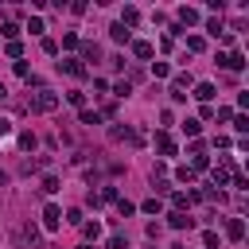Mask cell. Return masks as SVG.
I'll return each mask as SVG.
<instances>
[{
  "label": "cell",
  "mask_w": 249,
  "mask_h": 249,
  "mask_svg": "<svg viewBox=\"0 0 249 249\" xmlns=\"http://www.w3.org/2000/svg\"><path fill=\"white\" fill-rule=\"evenodd\" d=\"M202 245H206V249H218L222 241H218V233H214V230H206V233H202Z\"/></svg>",
  "instance_id": "33"
},
{
  "label": "cell",
  "mask_w": 249,
  "mask_h": 249,
  "mask_svg": "<svg viewBox=\"0 0 249 249\" xmlns=\"http://www.w3.org/2000/svg\"><path fill=\"white\" fill-rule=\"evenodd\" d=\"M191 202H198V191H171V206L175 210H187Z\"/></svg>",
  "instance_id": "3"
},
{
  "label": "cell",
  "mask_w": 249,
  "mask_h": 249,
  "mask_svg": "<svg viewBox=\"0 0 249 249\" xmlns=\"http://www.w3.org/2000/svg\"><path fill=\"white\" fill-rule=\"evenodd\" d=\"M58 187H62V183H58V179H54V175H43V195H54V191H58Z\"/></svg>",
  "instance_id": "28"
},
{
  "label": "cell",
  "mask_w": 249,
  "mask_h": 249,
  "mask_svg": "<svg viewBox=\"0 0 249 249\" xmlns=\"http://www.w3.org/2000/svg\"><path fill=\"white\" fill-rule=\"evenodd\" d=\"M117 210H121V218H128V214H132V210H136V206H132V202H128V198H117Z\"/></svg>",
  "instance_id": "37"
},
{
  "label": "cell",
  "mask_w": 249,
  "mask_h": 249,
  "mask_svg": "<svg viewBox=\"0 0 249 249\" xmlns=\"http://www.w3.org/2000/svg\"><path fill=\"white\" fill-rule=\"evenodd\" d=\"M175 179H179V183H195V171H191V163L175 167Z\"/></svg>",
  "instance_id": "21"
},
{
  "label": "cell",
  "mask_w": 249,
  "mask_h": 249,
  "mask_svg": "<svg viewBox=\"0 0 249 249\" xmlns=\"http://www.w3.org/2000/svg\"><path fill=\"white\" fill-rule=\"evenodd\" d=\"M128 93H132V82H117L113 86V97H128Z\"/></svg>",
  "instance_id": "30"
},
{
  "label": "cell",
  "mask_w": 249,
  "mask_h": 249,
  "mask_svg": "<svg viewBox=\"0 0 249 249\" xmlns=\"http://www.w3.org/2000/svg\"><path fill=\"white\" fill-rule=\"evenodd\" d=\"M78 51H82V58H78L82 66H86V62H97V58H101V47H97V43H78Z\"/></svg>",
  "instance_id": "6"
},
{
  "label": "cell",
  "mask_w": 249,
  "mask_h": 249,
  "mask_svg": "<svg viewBox=\"0 0 249 249\" xmlns=\"http://www.w3.org/2000/svg\"><path fill=\"white\" fill-rule=\"evenodd\" d=\"M117 23H121V27H128V31H132V27H136V23H140V12H136V8H132V4H128V8H124V12H121V19H117Z\"/></svg>",
  "instance_id": "9"
},
{
  "label": "cell",
  "mask_w": 249,
  "mask_h": 249,
  "mask_svg": "<svg viewBox=\"0 0 249 249\" xmlns=\"http://www.w3.org/2000/svg\"><path fill=\"white\" fill-rule=\"evenodd\" d=\"M82 249H93V245H82Z\"/></svg>",
  "instance_id": "44"
},
{
  "label": "cell",
  "mask_w": 249,
  "mask_h": 249,
  "mask_svg": "<svg viewBox=\"0 0 249 249\" xmlns=\"http://www.w3.org/2000/svg\"><path fill=\"white\" fill-rule=\"evenodd\" d=\"M226 70H245V54L241 51H230L226 54Z\"/></svg>",
  "instance_id": "15"
},
{
  "label": "cell",
  "mask_w": 249,
  "mask_h": 249,
  "mask_svg": "<svg viewBox=\"0 0 249 249\" xmlns=\"http://www.w3.org/2000/svg\"><path fill=\"white\" fill-rule=\"evenodd\" d=\"M167 226H171V230H191L195 218H187V210H171V214H167Z\"/></svg>",
  "instance_id": "5"
},
{
  "label": "cell",
  "mask_w": 249,
  "mask_h": 249,
  "mask_svg": "<svg viewBox=\"0 0 249 249\" xmlns=\"http://www.w3.org/2000/svg\"><path fill=\"white\" fill-rule=\"evenodd\" d=\"M27 31H31V35H43L47 27H43V19H39V16H31V19H27Z\"/></svg>",
  "instance_id": "29"
},
{
  "label": "cell",
  "mask_w": 249,
  "mask_h": 249,
  "mask_svg": "<svg viewBox=\"0 0 249 249\" xmlns=\"http://www.w3.org/2000/svg\"><path fill=\"white\" fill-rule=\"evenodd\" d=\"M206 31H210V35H222V23H218V16H214V19H206Z\"/></svg>",
  "instance_id": "41"
},
{
  "label": "cell",
  "mask_w": 249,
  "mask_h": 249,
  "mask_svg": "<svg viewBox=\"0 0 249 249\" xmlns=\"http://www.w3.org/2000/svg\"><path fill=\"white\" fill-rule=\"evenodd\" d=\"M35 144H39V140H35V132H19V148H27V152H31Z\"/></svg>",
  "instance_id": "32"
},
{
  "label": "cell",
  "mask_w": 249,
  "mask_h": 249,
  "mask_svg": "<svg viewBox=\"0 0 249 249\" xmlns=\"http://www.w3.org/2000/svg\"><path fill=\"white\" fill-rule=\"evenodd\" d=\"M58 66H62V70H66V74H70V78H86V66H82V62H78V58H62V62H58Z\"/></svg>",
  "instance_id": "10"
},
{
  "label": "cell",
  "mask_w": 249,
  "mask_h": 249,
  "mask_svg": "<svg viewBox=\"0 0 249 249\" xmlns=\"http://www.w3.org/2000/svg\"><path fill=\"white\" fill-rule=\"evenodd\" d=\"M78 121H82V124H101V113H97V109H82Z\"/></svg>",
  "instance_id": "20"
},
{
  "label": "cell",
  "mask_w": 249,
  "mask_h": 249,
  "mask_svg": "<svg viewBox=\"0 0 249 249\" xmlns=\"http://www.w3.org/2000/svg\"><path fill=\"white\" fill-rule=\"evenodd\" d=\"M206 167H210V156H202V152H198V156H191V171H195V175H198V171H206Z\"/></svg>",
  "instance_id": "18"
},
{
  "label": "cell",
  "mask_w": 249,
  "mask_h": 249,
  "mask_svg": "<svg viewBox=\"0 0 249 249\" xmlns=\"http://www.w3.org/2000/svg\"><path fill=\"white\" fill-rule=\"evenodd\" d=\"M43 226H47V230H58V226H62V210H58L54 202L43 206Z\"/></svg>",
  "instance_id": "4"
},
{
  "label": "cell",
  "mask_w": 249,
  "mask_h": 249,
  "mask_svg": "<svg viewBox=\"0 0 249 249\" xmlns=\"http://www.w3.org/2000/svg\"><path fill=\"white\" fill-rule=\"evenodd\" d=\"M191 86H195V78H191V74H175V82H171V89H179V93H187Z\"/></svg>",
  "instance_id": "16"
},
{
  "label": "cell",
  "mask_w": 249,
  "mask_h": 249,
  "mask_svg": "<svg viewBox=\"0 0 249 249\" xmlns=\"http://www.w3.org/2000/svg\"><path fill=\"white\" fill-rule=\"evenodd\" d=\"M4 97H8V89H4V82H0V101H4Z\"/></svg>",
  "instance_id": "43"
},
{
  "label": "cell",
  "mask_w": 249,
  "mask_h": 249,
  "mask_svg": "<svg viewBox=\"0 0 249 249\" xmlns=\"http://www.w3.org/2000/svg\"><path fill=\"white\" fill-rule=\"evenodd\" d=\"M62 47H66V51H74V47H78V35H74V31H66V35H62Z\"/></svg>",
  "instance_id": "39"
},
{
  "label": "cell",
  "mask_w": 249,
  "mask_h": 249,
  "mask_svg": "<svg viewBox=\"0 0 249 249\" xmlns=\"http://www.w3.org/2000/svg\"><path fill=\"white\" fill-rule=\"evenodd\" d=\"M214 93H218V89H214V82H198L191 97H195V101H202V105H210V97H214Z\"/></svg>",
  "instance_id": "7"
},
{
  "label": "cell",
  "mask_w": 249,
  "mask_h": 249,
  "mask_svg": "<svg viewBox=\"0 0 249 249\" xmlns=\"http://www.w3.org/2000/svg\"><path fill=\"white\" fill-rule=\"evenodd\" d=\"M0 35H4L8 43H16V35H19V27H16V23H0Z\"/></svg>",
  "instance_id": "24"
},
{
  "label": "cell",
  "mask_w": 249,
  "mask_h": 249,
  "mask_svg": "<svg viewBox=\"0 0 249 249\" xmlns=\"http://www.w3.org/2000/svg\"><path fill=\"white\" fill-rule=\"evenodd\" d=\"M202 47H206V43H202V35H187V51H191V54H198Z\"/></svg>",
  "instance_id": "25"
},
{
  "label": "cell",
  "mask_w": 249,
  "mask_h": 249,
  "mask_svg": "<svg viewBox=\"0 0 249 249\" xmlns=\"http://www.w3.org/2000/svg\"><path fill=\"white\" fill-rule=\"evenodd\" d=\"M140 210H144V214H160V198H148Z\"/></svg>",
  "instance_id": "40"
},
{
  "label": "cell",
  "mask_w": 249,
  "mask_h": 249,
  "mask_svg": "<svg viewBox=\"0 0 249 249\" xmlns=\"http://www.w3.org/2000/svg\"><path fill=\"white\" fill-rule=\"evenodd\" d=\"M233 128H237V132L245 136V132H249V117H241V113H233Z\"/></svg>",
  "instance_id": "31"
},
{
  "label": "cell",
  "mask_w": 249,
  "mask_h": 249,
  "mask_svg": "<svg viewBox=\"0 0 249 249\" xmlns=\"http://www.w3.org/2000/svg\"><path fill=\"white\" fill-rule=\"evenodd\" d=\"M105 249H128V237H124V233H113V237L105 241Z\"/></svg>",
  "instance_id": "23"
},
{
  "label": "cell",
  "mask_w": 249,
  "mask_h": 249,
  "mask_svg": "<svg viewBox=\"0 0 249 249\" xmlns=\"http://www.w3.org/2000/svg\"><path fill=\"white\" fill-rule=\"evenodd\" d=\"M4 183H8V171H4V167H0V187H4Z\"/></svg>",
  "instance_id": "42"
},
{
  "label": "cell",
  "mask_w": 249,
  "mask_h": 249,
  "mask_svg": "<svg viewBox=\"0 0 249 249\" xmlns=\"http://www.w3.org/2000/svg\"><path fill=\"white\" fill-rule=\"evenodd\" d=\"M156 148H160V156H175V140L167 132H156Z\"/></svg>",
  "instance_id": "11"
},
{
  "label": "cell",
  "mask_w": 249,
  "mask_h": 249,
  "mask_svg": "<svg viewBox=\"0 0 249 249\" xmlns=\"http://www.w3.org/2000/svg\"><path fill=\"white\" fill-rule=\"evenodd\" d=\"M109 140H113V144H121V140H128V144H144V136L132 132L128 124H113V128H109Z\"/></svg>",
  "instance_id": "2"
},
{
  "label": "cell",
  "mask_w": 249,
  "mask_h": 249,
  "mask_svg": "<svg viewBox=\"0 0 249 249\" xmlns=\"http://www.w3.org/2000/svg\"><path fill=\"white\" fill-rule=\"evenodd\" d=\"M179 23H187V27H191V23H198V8L183 4V8H179Z\"/></svg>",
  "instance_id": "13"
},
{
  "label": "cell",
  "mask_w": 249,
  "mask_h": 249,
  "mask_svg": "<svg viewBox=\"0 0 249 249\" xmlns=\"http://www.w3.org/2000/svg\"><path fill=\"white\" fill-rule=\"evenodd\" d=\"M66 222H70V226H82V222H86V218H82V210H78V206H74V210H66Z\"/></svg>",
  "instance_id": "38"
},
{
  "label": "cell",
  "mask_w": 249,
  "mask_h": 249,
  "mask_svg": "<svg viewBox=\"0 0 249 249\" xmlns=\"http://www.w3.org/2000/svg\"><path fill=\"white\" fill-rule=\"evenodd\" d=\"M152 187H156V195H171V183L163 175H152Z\"/></svg>",
  "instance_id": "22"
},
{
  "label": "cell",
  "mask_w": 249,
  "mask_h": 249,
  "mask_svg": "<svg viewBox=\"0 0 249 249\" xmlns=\"http://www.w3.org/2000/svg\"><path fill=\"white\" fill-rule=\"evenodd\" d=\"M226 237H230V241H241V237H245V222H241V218H230V222H226Z\"/></svg>",
  "instance_id": "8"
},
{
  "label": "cell",
  "mask_w": 249,
  "mask_h": 249,
  "mask_svg": "<svg viewBox=\"0 0 249 249\" xmlns=\"http://www.w3.org/2000/svg\"><path fill=\"white\" fill-rule=\"evenodd\" d=\"M109 39H113V43H128V39H132V31H128V27H121V23H113V27H109Z\"/></svg>",
  "instance_id": "14"
},
{
  "label": "cell",
  "mask_w": 249,
  "mask_h": 249,
  "mask_svg": "<svg viewBox=\"0 0 249 249\" xmlns=\"http://www.w3.org/2000/svg\"><path fill=\"white\" fill-rule=\"evenodd\" d=\"M4 51H8V58H19V54H23V43H19V39H16V43H8V47H4Z\"/></svg>",
  "instance_id": "34"
},
{
  "label": "cell",
  "mask_w": 249,
  "mask_h": 249,
  "mask_svg": "<svg viewBox=\"0 0 249 249\" xmlns=\"http://www.w3.org/2000/svg\"><path fill=\"white\" fill-rule=\"evenodd\" d=\"M152 74H156V78H167L171 66H167V62H152Z\"/></svg>",
  "instance_id": "35"
},
{
  "label": "cell",
  "mask_w": 249,
  "mask_h": 249,
  "mask_svg": "<svg viewBox=\"0 0 249 249\" xmlns=\"http://www.w3.org/2000/svg\"><path fill=\"white\" fill-rule=\"evenodd\" d=\"M183 132H187V136H191V140H195V136H198V132H202V124H198V121H191V117H187V121H183Z\"/></svg>",
  "instance_id": "27"
},
{
  "label": "cell",
  "mask_w": 249,
  "mask_h": 249,
  "mask_svg": "<svg viewBox=\"0 0 249 249\" xmlns=\"http://www.w3.org/2000/svg\"><path fill=\"white\" fill-rule=\"evenodd\" d=\"M31 113H54L58 109V93L54 89H47V86H39L35 93H27V101H23Z\"/></svg>",
  "instance_id": "1"
},
{
  "label": "cell",
  "mask_w": 249,
  "mask_h": 249,
  "mask_svg": "<svg viewBox=\"0 0 249 249\" xmlns=\"http://www.w3.org/2000/svg\"><path fill=\"white\" fill-rule=\"evenodd\" d=\"M82 233H86L89 241H97V237H101V222H97V218H93V222H82Z\"/></svg>",
  "instance_id": "17"
},
{
  "label": "cell",
  "mask_w": 249,
  "mask_h": 249,
  "mask_svg": "<svg viewBox=\"0 0 249 249\" xmlns=\"http://www.w3.org/2000/svg\"><path fill=\"white\" fill-rule=\"evenodd\" d=\"M43 163H47V156H39V160H23V163H19V171H23V175H31V171H39Z\"/></svg>",
  "instance_id": "19"
},
{
  "label": "cell",
  "mask_w": 249,
  "mask_h": 249,
  "mask_svg": "<svg viewBox=\"0 0 249 249\" xmlns=\"http://www.w3.org/2000/svg\"><path fill=\"white\" fill-rule=\"evenodd\" d=\"M97 198H101V202H117V187H101Z\"/></svg>",
  "instance_id": "36"
},
{
  "label": "cell",
  "mask_w": 249,
  "mask_h": 249,
  "mask_svg": "<svg viewBox=\"0 0 249 249\" xmlns=\"http://www.w3.org/2000/svg\"><path fill=\"white\" fill-rule=\"evenodd\" d=\"M66 101H70V105H78V109H86V93H82V89H70V93H66Z\"/></svg>",
  "instance_id": "26"
},
{
  "label": "cell",
  "mask_w": 249,
  "mask_h": 249,
  "mask_svg": "<svg viewBox=\"0 0 249 249\" xmlns=\"http://www.w3.org/2000/svg\"><path fill=\"white\" fill-rule=\"evenodd\" d=\"M132 54H136V58H152V54H156V47H152L148 39H136V43H132Z\"/></svg>",
  "instance_id": "12"
}]
</instances>
